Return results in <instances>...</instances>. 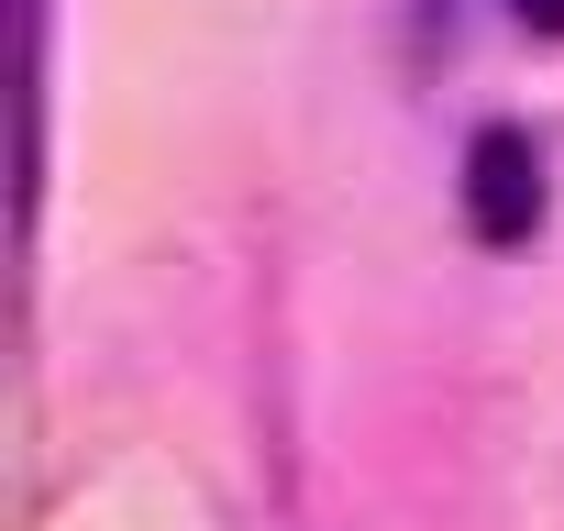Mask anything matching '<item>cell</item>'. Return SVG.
Wrapping results in <instances>:
<instances>
[{"label":"cell","mask_w":564,"mask_h":531,"mask_svg":"<svg viewBox=\"0 0 564 531\" xmlns=\"http://www.w3.org/2000/svg\"><path fill=\"white\" fill-rule=\"evenodd\" d=\"M465 221L487 243H531V221H542V155H531V133L487 122L465 144Z\"/></svg>","instance_id":"1"},{"label":"cell","mask_w":564,"mask_h":531,"mask_svg":"<svg viewBox=\"0 0 564 531\" xmlns=\"http://www.w3.org/2000/svg\"><path fill=\"white\" fill-rule=\"evenodd\" d=\"M509 12H520L531 34H564V0H509Z\"/></svg>","instance_id":"2"}]
</instances>
